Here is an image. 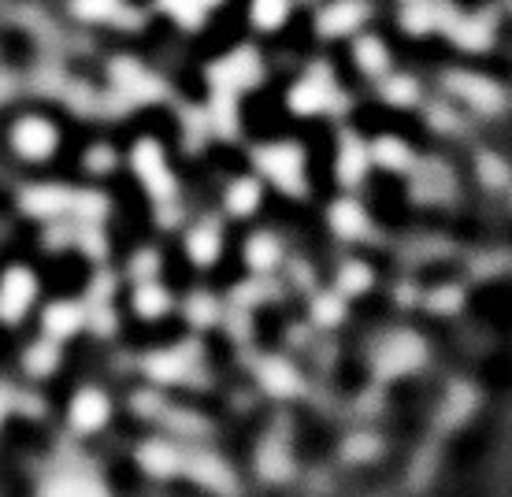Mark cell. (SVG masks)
Here are the masks:
<instances>
[{
	"label": "cell",
	"mask_w": 512,
	"mask_h": 497,
	"mask_svg": "<svg viewBox=\"0 0 512 497\" xmlns=\"http://www.w3.org/2000/svg\"><path fill=\"white\" fill-rule=\"evenodd\" d=\"M253 164L275 190L290 193V197L305 193V156H301V145H290V141L260 145L253 153Z\"/></svg>",
	"instance_id": "1"
},
{
	"label": "cell",
	"mask_w": 512,
	"mask_h": 497,
	"mask_svg": "<svg viewBox=\"0 0 512 497\" xmlns=\"http://www.w3.org/2000/svg\"><path fill=\"white\" fill-rule=\"evenodd\" d=\"M423 360H427V342H423L420 334L394 331L379 342L372 368L379 379H401V375H412L416 368H423Z\"/></svg>",
	"instance_id": "2"
},
{
	"label": "cell",
	"mask_w": 512,
	"mask_h": 497,
	"mask_svg": "<svg viewBox=\"0 0 512 497\" xmlns=\"http://www.w3.org/2000/svg\"><path fill=\"white\" fill-rule=\"evenodd\" d=\"M446 90L453 97H461L472 112L479 115H501L505 108V90L490 75H475V71H449Z\"/></svg>",
	"instance_id": "3"
},
{
	"label": "cell",
	"mask_w": 512,
	"mask_h": 497,
	"mask_svg": "<svg viewBox=\"0 0 512 497\" xmlns=\"http://www.w3.org/2000/svg\"><path fill=\"white\" fill-rule=\"evenodd\" d=\"M182 475L219 497L238 494V475H234V468L223 457L208 453V449H193V453L186 449V468H182Z\"/></svg>",
	"instance_id": "4"
},
{
	"label": "cell",
	"mask_w": 512,
	"mask_h": 497,
	"mask_svg": "<svg viewBox=\"0 0 512 497\" xmlns=\"http://www.w3.org/2000/svg\"><path fill=\"white\" fill-rule=\"evenodd\" d=\"M38 301V279L26 268H8L0 275V323H19Z\"/></svg>",
	"instance_id": "5"
},
{
	"label": "cell",
	"mask_w": 512,
	"mask_h": 497,
	"mask_svg": "<svg viewBox=\"0 0 512 497\" xmlns=\"http://www.w3.org/2000/svg\"><path fill=\"white\" fill-rule=\"evenodd\" d=\"M38 497H112L101 475L86 468H60L38 483Z\"/></svg>",
	"instance_id": "6"
},
{
	"label": "cell",
	"mask_w": 512,
	"mask_h": 497,
	"mask_svg": "<svg viewBox=\"0 0 512 497\" xmlns=\"http://www.w3.org/2000/svg\"><path fill=\"white\" fill-rule=\"evenodd\" d=\"M12 149L23 160H49L56 153V127H52L49 119H41V115H23L12 130Z\"/></svg>",
	"instance_id": "7"
},
{
	"label": "cell",
	"mask_w": 512,
	"mask_h": 497,
	"mask_svg": "<svg viewBox=\"0 0 512 497\" xmlns=\"http://www.w3.org/2000/svg\"><path fill=\"white\" fill-rule=\"evenodd\" d=\"M368 15H372L368 0H331L316 19V30L323 38H349V34H360Z\"/></svg>",
	"instance_id": "8"
},
{
	"label": "cell",
	"mask_w": 512,
	"mask_h": 497,
	"mask_svg": "<svg viewBox=\"0 0 512 497\" xmlns=\"http://www.w3.org/2000/svg\"><path fill=\"white\" fill-rule=\"evenodd\" d=\"M446 38L464 52H487L494 45V38H498V23L490 15H479V12L475 15L457 12L446 26Z\"/></svg>",
	"instance_id": "9"
},
{
	"label": "cell",
	"mask_w": 512,
	"mask_h": 497,
	"mask_svg": "<svg viewBox=\"0 0 512 497\" xmlns=\"http://www.w3.org/2000/svg\"><path fill=\"white\" fill-rule=\"evenodd\" d=\"M67 420H71V427H75L78 434H97L104 423L112 420V401H108L104 390L86 386V390H78V394L71 397V405H67Z\"/></svg>",
	"instance_id": "10"
},
{
	"label": "cell",
	"mask_w": 512,
	"mask_h": 497,
	"mask_svg": "<svg viewBox=\"0 0 512 497\" xmlns=\"http://www.w3.org/2000/svg\"><path fill=\"white\" fill-rule=\"evenodd\" d=\"M134 171L138 179L145 182V190L153 197H171L175 193V179H171V167L164 160V149L156 141H141L134 149Z\"/></svg>",
	"instance_id": "11"
},
{
	"label": "cell",
	"mask_w": 512,
	"mask_h": 497,
	"mask_svg": "<svg viewBox=\"0 0 512 497\" xmlns=\"http://www.w3.org/2000/svg\"><path fill=\"white\" fill-rule=\"evenodd\" d=\"M256 78H260V56L253 49H238L216 67V97H231L234 101V93L249 90Z\"/></svg>",
	"instance_id": "12"
},
{
	"label": "cell",
	"mask_w": 512,
	"mask_h": 497,
	"mask_svg": "<svg viewBox=\"0 0 512 497\" xmlns=\"http://www.w3.org/2000/svg\"><path fill=\"white\" fill-rule=\"evenodd\" d=\"M256 383H260V390H264V394L279 397V401H286V397H297L301 390H305L301 371H297L286 357H264V360H260V364H256Z\"/></svg>",
	"instance_id": "13"
},
{
	"label": "cell",
	"mask_w": 512,
	"mask_h": 497,
	"mask_svg": "<svg viewBox=\"0 0 512 497\" xmlns=\"http://www.w3.org/2000/svg\"><path fill=\"white\" fill-rule=\"evenodd\" d=\"M138 464L149 479H175L186 468V449H179L175 442H167V438H149L138 449Z\"/></svg>",
	"instance_id": "14"
},
{
	"label": "cell",
	"mask_w": 512,
	"mask_h": 497,
	"mask_svg": "<svg viewBox=\"0 0 512 497\" xmlns=\"http://www.w3.org/2000/svg\"><path fill=\"white\" fill-rule=\"evenodd\" d=\"M453 15H457V8L446 4V0H409L405 12H401V26L409 34H435V30L446 34Z\"/></svg>",
	"instance_id": "15"
},
{
	"label": "cell",
	"mask_w": 512,
	"mask_h": 497,
	"mask_svg": "<svg viewBox=\"0 0 512 497\" xmlns=\"http://www.w3.org/2000/svg\"><path fill=\"white\" fill-rule=\"evenodd\" d=\"M331 78L323 75V71H312L305 75L301 82H294V90H290V112L294 115H320L331 108Z\"/></svg>",
	"instance_id": "16"
},
{
	"label": "cell",
	"mask_w": 512,
	"mask_h": 497,
	"mask_svg": "<svg viewBox=\"0 0 512 497\" xmlns=\"http://www.w3.org/2000/svg\"><path fill=\"white\" fill-rule=\"evenodd\" d=\"M149 375H153L156 383H182V379H190L193 368H197V345H175V349H164V353H156L149 364Z\"/></svg>",
	"instance_id": "17"
},
{
	"label": "cell",
	"mask_w": 512,
	"mask_h": 497,
	"mask_svg": "<svg viewBox=\"0 0 512 497\" xmlns=\"http://www.w3.org/2000/svg\"><path fill=\"white\" fill-rule=\"evenodd\" d=\"M223 253V227L216 219H201L186 230V256H190L197 268H212Z\"/></svg>",
	"instance_id": "18"
},
{
	"label": "cell",
	"mask_w": 512,
	"mask_h": 497,
	"mask_svg": "<svg viewBox=\"0 0 512 497\" xmlns=\"http://www.w3.org/2000/svg\"><path fill=\"white\" fill-rule=\"evenodd\" d=\"M327 223H331V230L342 238V242H364V238L372 234V219H368V212H364V204L349 201V197H342L338 204H331Z\"/></svg>",
	"instance_id": "19"
},
{
	"label": "cell",
	"mask_w": 512,
	"mask_h": 497,
	"mask_svg": "<svg viewBox=\"0 0 512 497\" xmlns=\"http://www.w3.org/2000/svg\"><path fill=\"white\" fill-rule=\"evenodd\" d=\"M256 475L264 483H286L294 475V457H290V446L282 438H264L260 449H256Z\"/></svg>",
	"instance_id": "20"
},
{
	"label": "cell",
	"mask_w": 512,
	"mask_h": 497,
	"mask_svg": "<svg viewBox=\"0 0 512 497\" xmlns=\"http://www.w3.org/2000/svg\"><path fill=\"white\" fill-rule=\"evenodd\" d=\"M368 164H372V153H368V145H364L357 134H342V145H338V160H334L338 182H342V186H360V182H364V175H368Z\"/></svg>",
	"instance_id": "21"
},
{
	"label": "cell",
	"mask_w": 512,
	"mask_h": 497,
	"mask_svg": "<svg viewBox=\"0 0 512 497\" xmlns=\"http://www.w3.org/2000/svg\"><path fill=\"white\" fill-rule=\"evenodd\" d=\"M41 327H45V338L67 342V338H75V334L86 327V308L75 305V301H56V305L45 308Z\"/></svg>",
	"instance_id": "22"
},
{
	"label": "cell",
	"mask_w": 512,
	"mask_h": 497,
	"mask_svg": "<svg viewBox=\"0 0 512 497\" xmlns=\"http://www.w3.org/2000/svg\"><path fill=\"white\" fill-rule=\"evenodd\" d=\"M23 208L38 219L67 216L75 208V193L64 190V186H38V190L23 193Z\"/></svg>",
	"instance_id": "23"
},
{
	"label": "cell",
	"mask_w": 512,
	"mask_h": 497,
	"mask_svg": "<svg viewBox=\"0 0 512 497\" xmlns=\"http://www.w3.org/2000/svg\"><path fill=\"white\" fill-rule=\"evenodd\" d=\"M412 193H416V201H446L453 193V171L442 167L438 160H427V164L416 167Z\"/></svg>",
	"instance_id": "24"
},
{
	"label": "cell",
	"mask_w": 512,
	"mask_h": 497,
	"mask_svg": "<svg viewBox=\"0 0 512 497\" xmlns=\"http://www.w3.org/2000/svg\"><path fill=\"white\" fill-rule=\"evenodd\" d=\"M245 264L256 271V275H271V271H279L282 264V242L268 230H260L253 234L249 242H245Z\"/></svg>",
	"instance_id": "25"
},
{
	"label": "cell",
	"mask_w": 512,
	"mask_h": 497,
	"mask_svg": "<svg viewBox=\"0 0 512 497\" xmlns=\"http://www.w3.org/2000/svg\"><path fill=\"white\" fill-rule=\"evenodd\" d=\"M353 60H357V67L364 75L379 78L390 71V49H386L383 38H375V34H360V38L353 41Z\"/></svg>",
	"instance_id": "26"
},
{
	"label": "cell",
	"mask_w": 512,
	"mask_h": 497,
	"mask_svg": "<svg viewBox=\"0 0 512 497\" xmlns=\"http://www.w3.org/2000/svg\"><path fill=\"white\" fill-rule=\"evenodd\" d=\"M368 153H372L375 164L386 167V171H409V167H416V153H412L401 138H390V134L375 138Z\"/></svg>",
	"instance_id": "27"
},
{
	"label": "cell",
	"mask_w": 512,
	"mask_h": 497,
	"mask_svg": "<svg viewBox=\"0 0 512 497\" xmlns=\"http://www.w3.org/2000/svg\"><path fill=\"white\" fill-rule=\"evenodd\" d=\"M260 182L253 179H234L231 186H227V193H223V208L231 212L234 219H249L260 208Z\"/></svg>",
	"instance_id": "28"
},
{
	"label": "cell",
	"mask_w": 512,
	"mask_h": 497,
	"mask_svg": "<svg viewBox=\"0 0 512 497\" xmlns=\"http://www.w3.org/2000/svg\"><path fill=\"white\" fill-rule=\"evenodd\" d=\"M134 312H138L141 319H160L171 312V294H167L160 282L145 279L138 282V290H134Z\"/></svg>",
	"instance_id": "29"
},
{
	"label": "cell",
	"mask_w": 512,
	"mask_h": 497,
	"mask_svg": "<svg viewBox=\"0 0 512 497\" xmlns=\"http://www.w3.org/2000/svg\"><path fill=\"white\" fill-rule=\"evenodd\" d=\"M372 286H375V275L364 260H346L342 264V271H338V294L342 297H360L368 294Z\"/></svg>",
	"instance_id": "30"
},
{
	"label": "cell",
	"mask_w": 512,
	"mask_h": 497,
	"mask_svg": "<svg viewBox=\"0 0 512 497\" xmlns=\"http://www.w3.org/2000/svg\"><path fill=\"white\" fill-rule=\"evenodd\" d=\"M286 15H290V0H253V4H249V19H253V26L264 30V34L279 30V26L286 23Z\"/></svg>",
	"instance_id": "31"
},
{
	"label": "cell",
	"mask_w": 512,
	"mask_h": 497,
	"mask_svg": "<svg viewBox=\"0 0 512 497\" xmlns=\"http://www.w3.org/2000/svg\"><path fill=\"white\" fill-rule=\"evenodd\" d=\"M475 171H479V182L490 186V190H505V186L512 182V167L494 153L479 156V160H475Z\"/></svg>",
	"instance_id": "32"
},
{
	"label": "cell",
	"mask_w": 512,
	"mask_h": 497,
	"mask_svg": "<svg viewBox=\"0 0 512 497\" xmlns=\"http://www.w3.org/2000/svg\"><path fill=\"white\" fill-rule=\"evenodd\" d=\"M475 408V390L472 386H449V394H446V405H442V423H461L468 412Z\"/></svg>",
	"instance_id": "33"
},
{
	"label": "cell",
	"mask_w": 512,
	"mask_h": 497,
	"mask_svg": "<svg viewBox=\"0 0 512 497\" xmlns=\"http://www.w3.org/2000/svg\"><path fill=\"white\" fill-rule=\"evenodd\" d=\"M23 364H26V371H30L34 379H41V375H52V371H56V364H60V357H56V342H52V338H45V342L30 345Z\"/></svg>",
	"instance_id": "34"
},
{
	"label": "cell",
	"mask_w": 512,
	"mask_h": 497,
	"mask_svg": "<svg viewBox=\"0 0 512 497\" xmlns=\"http://www.w3.org/2000/svg\"><path fill=\"white\" fill-rule=\"evenodd\" d=\"M383 101L397 104V108H409V104H416V101H420V86H416V78L390 75L383 82Z\"/></svg>",
	"instance_id": "35"
},
{
	"label": "cell",
	"mask_w": 512,
	"mask_h": 497,
	"mask_svg": "<svg viewBox=\"0 0 512 497\" xmlns=\"http://www.w3.org/2000/svg\"><path fill=\"white\" fill-rule=\"evenodd\" d=\"M160 4H164V12L171 15L175 23L190 26V30H197V26L205 23V15H208L205 0H160Z\"/></svg>",
	"instance_id": "36"
},
{
	"label": "cell",
	"mask_w": 512,
	"mask_h": 497,
	"mask_svg": "<svg viewBox=\"0 0 512 497\" xmlns=\"http://www.w3.org/2000/svg\"><path fill=\"white\" fill-rule=\"evenodd\" d=\"M379 438L375 434H349L346 442H342V460L349 464H368V460L379 457Z\"/></svg>",
	"instance_id": "37"
},
{
	"label": "cell",
	"mask_w": 512,
	"mask_h": 497,
	"mask_svg": "<svg viewBox=\"0 0 512 497\" xmlns=\"http://www.w3.org/2000/svg\"><path fill=\"white\" fill-rule=\"evenodd\" d=\"M312 319L320 327H338L346 319V297L342 294H320L312 301Z\"/></svg>",
	"instance_id": "38"
},
{
	"label": "cell",
	"mask_w": 512,
	"mask_h": 497,
	"mask_svg": "<svg viewBox=\"0 0 512 497\" xmlns=\"http://www.w3.org/2000/svg\"><path fill=\"white\" fill-rule=\"evenodd\" d=\"M186 316H190L193 327H212V323H219V305L208 294H193L190 305H186Z\"/></svg>",
	"instance_id": "39"
},
{
	"label": "cell",
	"mask_w": 512,
	"mask_h": 497,
	"mask_svg": "<svg viewBox=\"0 0 512 497\" xmlns=\"http://www.w3.org/2000/svg\"><path fill=\"white\" fill-rule=\"evenodd\" d=\"M275 294V286L268 282V275H256L253 282H242L238 290H234V301L242 308H249V305H260V301H268V297Z\"/></svg>",
	"instance_id": "40"
},
{
	"label": "cell",
	"mask_w": 512,
	"mask_h": 497,
	"mask_svg": "<svg viewBox=\"0 0 512 497\" xmlns=\"http://www.w3.org/2000/svg\"><path fill=\"white\" fill-rule=\"evenodd\" d=\"M461 305H464L461 286H438L435 294L427 297V308L438 312V316H446V312H461Z\"/></svg>",
	"instance_id": "41"
},
{
	"label": "cell",
	"mask_w": 512,
	"mask_h": 497,
	"mask_svg": "<svg viewBox=\"0 0 512 497\" xmlns=\"http://www.w3.org/2000/svg\"><path fill=\"white\" fill-rule=\"evenodd\" d=\"M134 268H138V275H145V279H149V275H156V268H160V256L141 253L138 260H134Z\"/></svg>",
	"instance_id": "42"
},
{
	"label": "cell",
	"mask_w": 512,
	"mask_h": 497,
	"mask_svg": "<svg viewBox=\"0 0 512 497\" xmlns=\"http://www.w3.org/2000/svg\"><path fill=\"white\" fill-rule=\"evenodd\" d=\"M435 127L438 130H461V123H457V112H442V108H435Z\"/></svg>",
	"instance_id": "43"
},
{
	"label": "cell",
	"mask_w": 512,
	"mask_h": 497,
	"mask_svg": "<svg viewBox=\"0 0 512 497\" xmlns=\"http://www.w3.org/2000/svg\"><path fill=\"white\" fill-rule=\"evenodd\" d=\"M4 416H8V394L0 390V427H4Z\"/></svg>",
	"instance_id": "44"
},
{
	"label": "cell",
	"mask_w": 512,
	"mask_h": 497,
	"mask_svg": "<svg viewBox=\"0 0 512 497\" xmlns=\"http://www.w3.org/2000/svg\"><path fill=\"white\" fill-rule=\"evenodd\" d=\"M401 4H409V0H401Z\"/></svg>",
	"instance_id": "45"
},
{
	"label": "cell",
	"mask_w": 512,
	"mask_h": 497,
	"mask_svg": "<svg viewBox=\"0 0 512 497\" xmlns=\"http://www.w3.org/2000/svg\"><path fill=\"white\" fill-rule=\"evenodd\" d=\"M509 4H512V0H509Z\"/></svg>",
	"instance_id": "46"
}]
</instances>
